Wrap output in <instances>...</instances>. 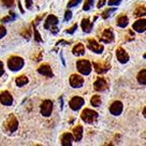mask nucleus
I'll list each match as a JSON object with an SVG mask.
<instances>
[{"label": "nucleus", "mask_w": 146, "mask_h": 146, "mask_svg": "<svg viewBox=\"0 0 146 146\" xmlns=\"http://www.w3.org/2000/svg\"><path fill=\"white\" fill-rule=\"evenodd\" d=\"M121 2H122V0H110V1H108V4L110 5H119Z\"/></svg>", "instance_id": "obj_35"}, {"label": "nucleus", "mask_w": 146, "mask_h": 146, "mask_svg": "<svg viewBox=\"0 0 146 146\" xmlns=\"http://www.w3.org/2000/svg\"><path fill=\"white\" fill-rule=\"evenodd\" d=\"M107 83H106V81L104 80V79H97V80L95 81V83H94V88H95V90L96 91H99V92H101V91H104L105 89H107Z\"/></svg>", "instance_id": "obj_15"}, {"label": "nucleus", "mask_w": 146, "mask_h": 146, "mask_svg": "<svg viewBox=\"0 0 146 146\" xmlns=\"http://www.w3.org/2000/svg\"><path fill=\"white\" fill-rule=\"evenodd\" d=\"M28 82H29V80H28V78L26 77V76H21V77H19V78L15 80L17 85L20 86V87H22V86L28 84Z\"/></svg>", "instance_id": "obj_24"}, {"label": "nucleus", "mask_w": 146, "mask_h": 146, "mask_svg": "<svg viewBox=\"0 0 146 146\" xmlns=\"http://www.w3.org/2000/svg\"><path fill=\"white\" fill-rule=\"evenodd\" d=\"M133 29L135 30L138 33H142V32H145L146 30V21L144 19L142 20H138L134 23L133 25Z\"/></svg>", "instance_id": "obj_16"}, {"label": "nucleus", "mask_w": 146, "mask_h": 146, "mask_svg": "<svg viewBox=\"0 0 146 146\" xmlns=\"http://www.w3.org/2000/svg\"><path fill=\"white\" fill-rule=\"evenodd\" d=\"M32 3H33V0H26V6L27 8H31L32 7Z\"/></svg>", "instance_id": "obj_38"}, {"label": "nucleus", "mask_w": 146, "mask_h": 146, "mask_svg": "<svg viewBox=\"0 0 146 146\" xmlns=\"http://www.w3.org/2000/svg\"><path fill=\"white\" fill-rule=\"evenodd\" d=\"M93 3H94V0H87L85 2V4H84L83 6V9L84 10H89L91 8V6L93 5Z\"/></svg>", "instance_id": "obj_27"}, {"label": "nucleus", "mask_w": 146, "mask_h": 146, "mask_svg": "<svg viewBox=\"0 0 146 146\" xmlns=\"http://www.w3.org/2000/svg\"><path fill=\"white\" fill-rule=\"evenodd\" d=\"M73 139V134H71V133H64L62 135V137H61V144H62V146H71Z\"/></svg>", "instance_id": "obj_18"}, {"label": "nucleus", "mask_w": 146, "mask_h": 146, "mask_svg": "<svg viewBox=\"0 0 146 146\" xmlns=\"http://www.w3.org/2000/svg\"><path fill=\"white\" fill-rule=\"evenodd\" d=\"M115 8H110V9H106V10H104L103 11V13H102V17L103 19H107V17H110V15H111L112 12L115 11Z\"/></svg>", "instance_id": "obj_28"}, {"label": "nucleus", "mask_w": 146, "mask_h": 146, "mask_svg": "<svg viewBox=\"0 0 146 146\" xmlns=\"http://www.w3.org/2000/svg\"><path fill=\"white\" fill-rule=\"evenodd\" d=\"M72 17H73V13H72L71 10H68V11L66 12V15H64V21H70L72 19Z\"/></svg>", "instance_id": "obj_30"}, {"label": "nucleus", "mask_w": 146, "mask_h": 146, "mask_svg": "<svg viewBox=\"0 0 146 146\" xmlns=\"http://www.w3.org/2000/svg\"><path fill=\"white\" fill-rule=\"evenodd\" d=\"M5 128L7 130L8 132L10 133H13L17 130L19 128V122H17V119H15L13 115H9L7 119V121L5 122Z\"/></svg>", "instance_id": "obj_4"}, {"label": "nucleus", "mask_w": 146, "mask_h": 146, "mask_svg": "<svg viewBox=\"0 0 146 146\" xmlns=\"http://www.w3.org/2000/svg\"><path fill=\"white\" fill-rule=\"evenodd\" d=\"M73 54L77 56H81V55H83V54H85V47H84L83 44L82 43L77 44L73 48Z\"/></svg>", "instance_id": "obj_20"}, {"label": "nucleus", "mask_w": 146, "mask_h": 146, "mask_svg": "<svg viewBox=\"0 0 146 146\" xmlns=\"http://www.w3.org/2000/svg\"><path fill=\"white\" fill-rule=\"evenodd\" d=\"M81 26H82V29H83V31L86 32V33H90L91 30H92V28H93V24H92V23H90V21L88 20V19L82 21V24H81Z\"/></svg>", "instance_id": "obj_21"}, {"label": "nucleus", "mask_w": 146, "mask_h": 146, "mask_svg": "<svg viewBox=\"0 0 146 146\" xmlns=\"http://www.w3.org/2000/svg\"><path fill=\"white\" fill-rule=\"evenodd\" d=\"M88 47H89L90 50H92L93 52H95V53H101V52L103 51V49H104L103 45L97 43L94 39L88 40Z\"/></svg>", "instance_id": "obj_8"}, {"label": "nucleus", "mask_w": 146, "mask_h": 146, "mask_svg": "<svg viewBox=\"0 0 146 146\" xmlns=\"http://www.w3.org/2000/svg\"><path fill=\"white\" fill-rule=\"evenodd\" d=\"M4 74V66H3V62L0 61V77Z\"/></svg>", "instance_id": "obj_36"}, {"label": "nucleus", "mask_w": 146, "mask_h": 146, "mask_svg": "<svg viewBox=\"0 0 146 146\" xmlns=\"http://www.w3.org/2000/svg\"><path fill=\"white\" fill-rule=\"evenodd\" d=\"M82 0H71L70 2L68 3V7H74L76 5H78Z\"/></svg>", "instance_id": "obj_29"}, {"label": "nucleus", "mask_w": 146, "mask_h": 146, "mask_svg": "<svg viewBox=\"0 0 146 146\" xmlns=\"http://www.w3.org/2000/svg\"><path fill=\"white\" fill-rule=\"evenodd\" d=\"M38 73L43 76H46V77H49V78H52V77H53L52 70L50 68V66H49L48 64H42V66L38 68Z\"/></svg>", "instance_id": "obj_17"}, {"label": "nucleus", "mask_w": 146, "mask_h": 146, "mask_svg": "<svg viewBox=\"0 0 146 146\" xmlns=\"http://www.w3.org/2000/svg\"><path fill=\"white\" fill-rule=\"evenodd\" d=\"M7 64H8V68H9L10 71L17 72V71L22 70L25 62H24V59L19 57V56H11V57L8 59Z\"/></svg>", "instance_id": "obj_1"}, {"label": "nucleus", "mask_w": 146, "mask_h": 146, "mask_svg": "<svg viewBox=\"0 0 146 146\" xmlns=\"http://www.w3.org/2000/svg\"><path fill=\"white\" fill-rule=\"evenodd\" d=\"M84 103H85V101H84L83 98L80 97V96H75V97L72 98L71 101H70V107H71L73 110H78L83 106Z\"/></svg>", "instance_id": "obj_6"}, {"label": "nucleus", "mask_w": 146, "mask_h": 146, "mask_svg": "<svg viewBox=\"0 0 146 146\" xmlns=\"http://www.w3.org/2000/svg\"><path fill=\"white\" fill-rule=\"evenodd\" d=\"M77 28H78V25L77 24H75L73 26V27L71 28V29H68V30H66V33H68V34H74V32L76 31V30H77Z\"/></svg>", "instance_id": "obj_33"}, {"label": "nucleus", "mask_w": 146, "mask_h": 146, "mask_svg": "<svg viewBox=\"0 0 146 146\" xmlns=\"http://www.w3.org/2000/svg\"><path fill=\"white\" fill-rule=\"evenodd\" d=\"M110 111L113 115H119L123 111V103L121 101H115L110 105Z\"/></svg>", "instance_id": "obj_11"}, {"label": "nucleus", "mask_w": 146, "mask_h": 146, "mask_svg": "<svg viewBox=\"0 0 146 146\" xmlns=\"http://www.w3.org/2000/svg\"><path fill=\"white\" fill-rule=\"evenodd\" d=\"M73 137L76 141H80L82 137H83V127L77 126L73 130Z\"/></svg>", "instance_id": "obj_19"}, {"label": "nucleus", "mask_w": 146, "mask_h": 146, "mask_svg": "<svg viewBox=\"0 0 146 146\" xmlns=\"http://www.w3.org/2000/svg\"><path fill=\"white\" fill-rule=\"evenodd\" d=\"M77 68L84 76H88L92 71V66H91L90 61L86 60V59H81V60L77 61Z\"/></svg>", "instance_id": "obj_3"}, {"label": "nucleus", "mask_w": 146, "mask_h": 146, "mask_svg": "<svg viewBox=\"0 0 146 146\" xmlns=\"http://www.w3.org/2000/svg\"><path fill=\"white\" fill-rule=\"evenodd\" d=\"M135 15L136 17H142L145 15V6H139L136 10H135Z\"/></svg>", "instance_id": "obj_26"}, {"label": "nucleus", "mask_w": 146, "mask_h": 146, "mask_svg": "<svg viewBox=\"0 0 146 146\" xmlns=\"http://www.w3.org/2000/svg\"><path fill=\"white\" fill-rule=\"evenodd\" d=\"M58 24V19L53 15H50L47 17L46 21H45V24H44V28L46 30L52 29L53 27H56V25Z\"/></svg>", "instance_id": "obj_9"}, {"label": "nucleus", "mask_w": 146, "mask_h": 146, "mask_svg": "<svg viewBox=\"0 0 146 146\" xmlns=\"http://www.w3.org/2000/svg\"><path fill=\"white\" fill-rule=\"evenodd\" d=\"M81 117L84 122L87 123V124H92L94 123L98 117V113L96 111L92 110H89V108H85L83 110V112L81 113Z\"/></svg>", "instance_id": "obj_2"}, {"label": "nucleus", "mask_w": 146, "mask_h": 146, "mask_svg": "<svg viewBox=\"0 0 146 146\" xmlns=\"http://www.w3.org/2000/svg\"><path fill=\"white\" fill-rule=\"evenodd\" d=\"M19 8H20L21 9V12H22V13H24V9H23V7H22V4H21V1H19Z\"/></svg>", "instance_id": "obj_40"}, {"label": "nucleus", "mask_w": 146, "mask_h": 146, "mask_svg": "<svg viewBox=\"0 0 146 146\" xmlns=\"http://www.w3.org/2000/svg\"><path fill=\"white\" fill-rule=\"evenodd\" d=\"M117 60L121 63H126L129 61V54L127 53L122 47H119V48L117 49Z\"/></svg>", "instance_id": "obj_13"}, {"label": "nucleus", "mask_w": 146, "mask_h": 146, "mask_svg": "<svg viewBox=\"0 0 146 146\" xmlns=\"http://www.w3.org/2000/svg\"><path fill=\"white\" fill-rule=\"evenodd\" d=\"M113 33L110 29H106L103 31V34L100 38V40L103 42V43H110V42L113 41Z\"/></svg>", "instance_id": "obj_14"}, {"label": "nucleus", "mask_w": 146, "mask_h": 146, "mask_svg": "<svg viewBox=\"0 0 146 146\" xmlns=\"http://www.w3.org/2000/svg\"><path fill=\"white\" fill-rule=\"evenodd\" d=\"M91 104H92L94 107L99 106V105L101 104V98H100V96H98V95L93 96V97L91 98Z\"/></svg>", "instance_id": "obj_25"}, {"label": "nucleus", "mask_w": 146, "mask_h": 146, "mask_svg": "<svg viewBox=\"0 0 146 146\" xmlns=\"http://www.w3.org/2000/svg\"><path fill=\"white\" fill-rule=\"evenodd\" d=\"M12 19H13V17H3L2 20H1V22H2V23H7V22H9V21H12Z\"/></svg>", "instance_id": "obj_37"}, {"label": "nucleus", "mask_w": 146, "mask_h": 146, "mask_svg": "<svg viewBox=\"0 0 146 146\" xmlns=\"http://www.w3.org/2000/svg\"><path fill=\"white\" fill-rule=\"evenodd\" d=\"M35 39H36V41H38V42L43 41V40H42V38L40 37V34L38 33V31H37L36 29H35Z\"/></svg>", "instance_id": "obj_34"}, {"label": "nucleus", "mask_w": 146, "mask_h": 146, "mask_svg": "<svg viewBox=\"0 0 146 146\" xmlns=\"http://www.w3.org/2000/svg\"><path fill=\"white\" fill-rule=\"evenodd\" d=\"M3 3H4L5 6H7V7H11L12 5H13V1L15 0H2Z\"/></svg>", "instance_id": "obj_32"}, {"label": "nucleus", "mask_w": 146, "mask_h": 146, "mask_svg": "<svg viewBox=\"0 0 146 146\" xmlns=\"http://www.w3.org/2000/svg\"><path fill=\"white\" fill-rule=\"evenodd\" d=\"M70 84L73 88H80L83 86L84 84V79L83 77H81L80 75H74L71 76V78H70Z\"/></svg>", "instance_id": "obj_7"}, {"label": "nucleus", "mask_w": 146, "mask_h": 146, "mask_svg": "<svg viewBox=\"0 0 146 146\" xmlns=\"http://www.w3.org/2000/svg\"><path fill=\"white\" fill-rule=\"evenodd\" d=\"M128 23H129V20H128V17L126 15H123V17H119L117 21V25L121 28H126Z\"/></svg>", "instance_id": "obj_22"}, {"label": "nucleus", "mask_w": 146, "mask_h": 146, "mask_svg": "<svg viewBox=\"0 0 146 146\" xmlns=\"http://www.w3.org/2000/svg\"><path fill=\"white\" fill-rule=\"evenodd\" d=\"M0 101L3 105H6V106H9L13 102V98H12L11 94H10L8 91H4V92L1 93L0 95Z\"/></svg>", "instance_id": "obj_10"}, {"label": "nucleus", "mask_w": 146, "mask_h": 146, "mask_svg": "<svg viewBox=\"0 0 146 146\" xmlns=\"http://www.w3.org/2000/svg\"><path fill=\"white\" fill-rule=\"evenodd\" d=\"M104 4H105V0H99V1H98V4H97V7L98 8L102 7Z\"/></svg>", "instance_id": "obj_39"}, {"label": "nucleus", "mask_w": 146, "mask_h": 146, "mask_svg": "<svg viewBox=\"0 0 146 146\" xmlns=\"http://www.w3.org/2000/svg\"><path fill=\"white\" fill-rule=\"evenodd\" d=\"M143 115H144V117H146V111H145V108L143 110Z\"/></svg>", "instance_id": "obj_41"}, {"label": "nucleus", "mask_w": 146, "mask_h": 146, "mask_svg": "<svg viewBox=\"0 0 146 146\" xmlns=\"http://www.w3.org/2000/svg\"><path fill=\"white\" fill-rule=\"evenodd\" d=\"M5 34H6V29H5L3 26H1V25H0V39H1V38H3V37L5 36Z\"/></svg>", "instance_id": "obj_31"}, {"label": "nucleus", "mask_w": 146, "mask_h": 146, "mask_svg": "<svg viewBox=\"0 0 146 146\" xmlns=\"http://www.w3.org/2000/svg\"><path fill=\"white\" fill-rule=\"evenodd\" d=\"M137 80L140 84L142 85H145L146 84V70H142L140 71V73L137 76Z\"/></svg>", "instance_id": "obj_23"}, {"label": "nucleus", "mask_w": 146, "mask_h": 146, "mask_svg": "<svg viewBox=\"0 0 146 146\" xmlns=\"http://www.w3.org/2000/svg\"><path fill=\"white\" fill-rule=\"evenodd\" d=\"M93 66H94L95 72H96L97 74H104L110 68V64L108 62H105V63L94 62L93 63Z\"/></svg>", "instance_id": "obj_12"}, {"label": "nucleus", "mask_w": 146, "mask_h": 146, "mask_svg": "<svg viewBox=\"0 0 146 146\" xmlns=\"http://www.w3.org/2000/svg\"><path fill=\"white\" fill-rule=\"evenodd\" d=\"M53 110V104L51 100H45L41 104V113L44 117H50Z\"/></svg>", "instance_id": "obj_5"}]
</instances>
